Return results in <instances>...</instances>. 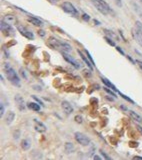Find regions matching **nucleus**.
Here are the masks:
<instances>
[{"label":"nucleus","mask_w":142,"mask_h":160,"mask_svg":"<svg viewBox=\"0 0 142 160\" xmlns=\"http://www.w3.org/2000/svg\"><path fill=\"white\" fill-rule=\"evenodd\" d=\"M4 72H5V75H6L7 79L10 81L11 84H13L14 86H20V79H19L18 75H17L16 71L13 69L12 67L10 66L9 64L5 63L4 64Z\"/></svg>","instance_id":"obj_1"},{"label":"nucleus","mask_w":142,"mask_h":160,"mask_svg":"<svg viewBox=\"0 0 142 160\" xmlns=\"http://www.w3.org/2000/svg\"><path fill=\"white\" fill-rule=\"evenodd\" d=\"M92 3V5L97 9L99 12L103 15H108V14H113V10L111 7L109 6V4L104 0H89Z\"/></svg>","instance_id":"obj_2"},{"label":"nucleus","mask_w":142,"mask_h":160,"mask_svg":"<svg viewBox=\"0 0 142 160\" xmlns=\"http://www.w3.org/2000/svg\"><path fill=\"white\" fill-rule=\"evenodd\" d=\"M61 8L64 12L70 14V15H72V16H77L78 15L77 9H76L74 5H73L72 3H70V2H67V1L63 2V3L61 4Z\"/></svg>","instance_id":"obj_3"},{"label":"nucleus","mask_w":142,"mask_h":160,"mask_svg":"<svg viewBox=\"0 0 142 160\" xmlns=\"http://www.w3.org/2000/svg\"><path fill=\"white\" fill-rule=\"evenodd\" d=\"M0 28H1V31L6 36H14V35H15V30H14V28L11 26V24L7 23L5 20L1 21V25H0Z\"/></svg>","instance_id":"obj_4"},{"label":"nucleus","mask_w":142,"mask_h":160,"mask_svg":"<svg viewBox=\"0 0 142 160\" xmlns=\"http://www.w3.org/2000/svg\"><path fill=\"white\" fill-rule=\"evenodd\" d=\"M75 140L78 142L79 144L83 145V146H88L90 144V139L85 135V134L81 133V132H75L74 134Z\"/></svg>","instance_id":"obj_5"},{"label":"nucleus","mask_w":142,"mask_h":160,"mask_svg":"<svg viewBox=\"0 0 142 160\" xmlns=\"http://www.w3.org/2000/svg\"><path fill=\"white\" fill-rule=\"evenodd\" d=\"M17 29H18L19 33H21V35L24 36L25 38H27V39H29V40L34 39L33 33L31 32L30 30H28L25 26H22L21 24H18V25H17Z\"/></svg>","instance_id":"obj_6"},{"label":"nucleus","mask_w":142,"mask_h":160,"mask_svg":"<svg viewBox=\"0 0 142 160\" xmlns=\"http://www.w3.org/2000/svg\"><path fill=\"white\" fill-rule=\"evenodd\" d=\"M60 42L61 41H59L58 39H56L55 37H50V38L47 40V45L51 48V49L57 50V49H60Z\"/></svg>","instance_id":"obj_7"},{"label":"nucleus","mask_w":142,"mask_h":160,"mask_svg":"<svg viewBox=\"0 0 142 160\" xmlns=\"http://www.w3.org/2000/svg\"><path fill=\"white\" fill-rule=\"evenodd\" d=\"M14 100H15L17 108H18L20 111H24L25 108H26V105H25V101H24L23 97H22L21 95H19V94H17V95L15 96V98H14Z\"/></svg>","instance_id":"obj_8"},{"label":"nucleus","mask_w":142,"mask_h":160,"mask_svg":"<svg viewBox=\"0 0 142 160\" xmlns=\"http://www.w3.org/2000/svg\"><path fill=\"white\" fill-rule=\"evenodd\" d=\"M62 56H63V58L65 59V61H67L68 63H70L71 65H73V66H74L76 69H78V68L80 67V66H79V64H78V62L76 61V60L73 58L72 56H70L67 52H63V53H62Z\"/></svg>","instance_id":"obj_9"},{"label":"nucleus","mask_w":142,"mask_h":160,"mask_svg":"<svg viewBox=\"0 0 142 160\" xmlns=\"http://www.w3.org/2000/svg\"><path fill=\"white\" fill-rule=\"evenodd\" d=\"M61 107H62V109H63L64 113L67 114V115H70V114L73 112L72 105H71L68 101H66V100H64V101L61 102Z\"/></svg>","instance_id":"obj_10"},{"label":"nucleus","mask_w":142,"mask_h":160,"mask_svg":"<svg viewBox=\"0 0 142 160\" xmlns=\"http://www.w3.org/2000/svg\"><path fill=\"white\" fill-rule=\"evenodd\" d=\"M131 35H132V37H133V39H134L135 41L137 42V43L142 47V35H141L140 33H139V31L136 29L135 27L132 28V30H131Z\"/></svg>","instance_id":"obj_11"},{"label":"nucleus","mask_w":142,"mask_h":160,"mask_svg":"<svg viewBox=\"0 0 142 160\" xmlns=\"http://www.w3.org/2000/svg\"><path fill=\"white\" fill-rule=\"evenodd\" d=\"M77 52H78L79 55H80V57L82 58V60H83V61L85 62V64H86L87 66L89 67V69H90V70H93V64L91 63V61H90V60L88 59V57L86 56V54L83 53V52H81L80 50H78Z\"/></svg>","instance_id":"obj_12"},{"label":"nucleus","mask_w":142,"mask_h":160,"mask_svg":"<svg viewBox=\"0 0 142 160\" xmlns=\"http://www.w3.org/2000/svg\"><path fill=\"white\" fill-rule=\"evenodd\" d=\"M101 80H102V82L104 83V85L106 87H109L110 89H112V90H114L115 92H118V90H117V88H116V86L114 84L112 83V82H110L108 79L107 78H104V77H101Z\"/></svg>","instance_id":"obj_13"},{"label":"nucleus","mask_w":142,"mask_h":160,"mask_svg":"<svg viewBox=\"0 0 142 160\" xmlns=\"http://www.w3.org/2000/svg\"><path fill=\"white\" fill-rule=\"evenodd\" d=\"M28 21H29L31 24L35 25V26H42V25H43V22H42L40 19H38L37 17H33V16L28 17Z\"/></svg>","instance_id":"obj_14"},{"label":"nucleus","mask_w":142,"mask_h":160,"mask_svg":"<svg viewBox=\"0 0 142 160\" xmlns=\"http://www.w3.org/2000/svg\"><path fill=\"white\" fill-rule=\"evenodd\" d=\"M34 122H35V129L38 131V132H45L46 131V126L42 123V122L38 121V120H34Z\"/></svg>","instance_id":"obj_15"},{"label":"nucleus","mask_w":142,"mask_h":160,"mask_svg":"<svg viewBox=\"0 0 142 160\" xmlns=\"http://www.w3.org/2000/svg\"><path fill=\"white\" fill-rule=\"evenodd\" d=\"M14 118H15V113L13 111H10V112L7 113V115L5 116V123L7 125H10L13 122Z\"/></svg>","instance_id":"obj_16"},{"label":"nucleus","mask_w":142,"mask_h":160,"mask_svg":"<svg viewBox=\"0 0 142 160\" xmlns=\"http://www.w3.org/2000/svg\"><path fill=\"white\" fill-rule=\"evenodd\" d=\"M60 49L62 51H64V52H70L71 49H72V47H71V45H69L68 43H66V42H63L61 41L60 42Z\"/></svg>","instance_id":"obj_17"},{"label":"nucleus","mask_w":142,"mask_h":160,"mask_svg":"<svg viewBox=\"0 0 142 160\" xmlns=\"http://www.w3.org/2000/svg\"><path fill=\"white\" fill-rule=\"evenodd\" d=\"M129 115L131 116V118H132V119H134L135 121H137V122H142V118H141V116L139 115V114L136 113L135 111H133V110H129Z\"/></svg>","instance_id":"obj_18"},{"label":"nucleus","mask_w":142,"mask_h":160,"mask_svg":"<svg viewBox=\"0 0 142 160\" xmlns=\"http://www.w3.org/2000/svg\"><path fill=\"white\" fill-rule=\"evenodd\" d=\"M104 33L106 36L110 37V38H112L113 40H115V41H118V37L115 35V33L113 32V31L109 30V29H104Z\"/></svg>","instance_id":"obj_19"},{"label":"nucleus","mask_w":142,"mask_h":160,"mask_svg":"<svg viewBox=\"0 0 142 160\" xmlns=\"http://www.w3.org/2000/svg\"><path fill=\"white\" fill-rule=\"evenodd\" d=\"M27 106L29 107L31 110H34V111H39V110H40V104L35 103V102H30V103L27 104Z\"/></svg>","instance_id":"obj_20"},{"label":"nucleus","mask_w":142,"mask_h":160,"mask_svg":"<svg viewBox=\"0 0 142 160\" xmlns=\"http://www.w3.org/2000/svg\"><path fill=\"white\" fill-rule=\"evenodd\" d=\"M65 152L67 154H70L73 152V150H74V146H73L72 143H70V142H67V143H65Z\"/></svg>","instance_id":"obj_21"},{"label":"nucleus","mask_w":142,"mask_h":160,"mask_svg":"<svg viewBox=\"0 0 142 160\" xmlns=\"http://www.w3.org/2000/svg\"><path fill=\"white\" fill-rule=\"evenodd\" d=\"M31 146V144H30V141L28 139H24V140H22V142H21V147H22V149L23 150H28L30 148Z\"/></svg>","instance_id":"obj_22"},{"label":"nucleus","mask_w":142,"mask_h":160,"mask_svg":"<svg viewBox=\"0 0 142 160\" xmlns=\"http://www.w3.org/2000/svg\"><path fill=\"white\" fill-rule=\"evenodd\" d=\"M134 27L139 31V33L142 35V23H141V22L140 21H136L135 24H134Z\"/></svg>","instance_id":"obj_23"},{"label":"nucleus","mask_w":142,"mask_h":160,"mask_svg":"<svg viewBox=\"0 0 142 160\" xmlns=\"http://www.w3.org/2000/svg\"><path fill=\"white\" fill-rule=\"evenodd\" d=\"M118 93H119V95H120L121 97H123V98H124V99H125V100H127V101H129V102H130V103L134 104V101H133V100H132L131 98H130V97H128V96H126V95H124V94H123V93H121V92H118Z\"/></svg>","instance_id":"obj_24"},{"label":"nucleus","mask_w":142,"mask_h":160,"mask_svg":"<svg viewBox=\"0 0 142 160\" xmlns=\"http://www.w3.org/2000/svg\"><path fill=\"white\" fill-rule=\"evenodd\" d=\"M105 40H106V42H107V43H108L109 45H111V46H115V42L113 41L112 38H110V37L106 36V37H105Z\"/></svg>","instance_id":"obj_25"},{"label":"nucleus","mask_w":142,"mask_h":160,"mask_svg":"<svg viewBox=\"0 0 142 160\" xmlns=\"http://www.w3.org/2000/svg\"><path fill=\"white\" fill-rule=\"evenodd\" d=\"M84 53H85V54H86V56L88 57V59H89V60H90V61H91V63H92L93 65H95V62H94V60H93V58H92V57H91V55H90V53H89V52H88V51H87V50H84Z\"/></svg>","instance_id":"obj_26"},{"label":"nucleus","mask_w":142,"mask_h":160,"mask_svg":"<svg viewBox=\"0 0 142 160\" xmlns=\"http://www.w3.org/2000/svg\"><path fill=\"white\" fill-rule=\"evenodd\" d=\"M104 90L106 91V92H108V93L110 94V95H112L113 97H116V94H115L114 92H113V91H114V90H110V88H109V87H104Z\"/></svg>","instance_id":"obj_27"},{"label":"nucleus","mask_w":142,"mask_h":160,"mask_svg":"<svg viewBox=\"0 0 142 160\" xmlns=\"http://www.w3.org/2000/svg\"><path fill=\"white\" fill-rule=\"evenodd\" d=\"M99 151H100V153L102 154V156H103L105 159H108V160H110V159H111V157H110V156H108V155H107V154H106V152H104V150H102V149H100V150H99Z\"/></svg>","instance_id":"obj_28"},{"label":"nucleus","mask_w":142,"mask_h":160,"mask_svg":"<svg viewBox=\"0 0 142 160\" xmlns=\"http://www.w3.org/2000/svg\"><path fill=\"white\" fill-rule=\"evenodd\" d=\"M82 18H83L85 21H89V20H90V16L87 15V14L83 13V14H82Z\"/></svg>","instance_id":"obj_29"},{"label":"nucleus","mask_w":142,"mask_h":160,"mask_svg":"<svg viewBox=\"0 0 142 160\" xmlns=\"http://www.w3.org/2000/svg\"><path fill=\"white\" fill-rule=\"evenodd\" d=\"M4 105L3 104H1L0 105V116H3V114H4Z\"/></svg>","instance_id":"obj_30"},{"label":"nucleus","mask_w":142,"mask_h":160,"mask_svg":"<svg viewBox=\"0 0 142 160\" xmlns=\"http://www.w3.org/2000/svg\"><path fill=\"white\" fill-rule=\"evenodd\" d=\"M75 121L77 122V123H82V117L81 116H75Z\"/></svg>","instance_id":"obj_31"},{"label":"nucleus","mask_w":142,"mask_h":160,"mask_svg":"<svg viewBox=\"0 0 142 160\" xmlns=\"http://www.w3.org/2000/svg\"><path fill=\"white\" fill-rule=\"evenodd\" d=\"M19 135H20V132H19V131H18V132H17V131H15V132H14V139H18L19 138Z\"/></svg>","instance_id":"obj_32"},{"label":"nucleus","mask_w":142,"mask_h":160,"mask_svg":"<svg viewBox=\"0 0 142 160\" xmlns=\"http://www.w3.org/2000/svg\"><path fill=\"white\" fill-rule=\"evenodd\" d=\"M113 1L115 2L117 6H121V5H122V0H113Z\"/></svg>","instance_id":"obj_33"},{"label":"nucleus","mask_w":142,"mask_h":160,"mask_svg":"<svg viewBox=\"0 0 142 160\" xmlns=\"http://www.w3.org/2000/svg\"><path fill=\"white\" fill-rule=\"evenodd\" d=\"M136 64H137L139 66V68L142 70V61H141V60H136Z\"/></svg>","instance_id":"obj_34"},{"label":"nucleus","mask_w":142,"mask_h":160,"mask_svg":"<svg viewBox=\"0 0 142 160\" xmlns=\"http://www.w3.org/2000/svg\"><path fill=\"white\" fill-rule=\"evenodd\" d=\"M38 34H39V36L44 37V36H45V31H44V30H39V31H38Z\"/></svg>","instance_id":"obj_35"},{"label":"nucleus","mask_w":142,"mask_h":160,"mask_svg":"<svg viewBox=\"0 0 142 160\" xmlns=\"http://www.w3.org/2000/svg\"><path fill=\"white\" fill-rule=\"evenodd\" d=\"M20 72H21V75L23 78H27V75H26V73L24 72V70L23 69H20Z\"/></svg>","instance_id":"obj_36"},{"label":"nucleus","mask_w":142,"mask_h":160,"mask_svg":"<svg viewBox=\"0 0 142 160\" xmlns=\"http://www.w3.org/2000/svg\"><path fill=\"white\" fill-rule=\"evenodd\" d=\"M116 49H117V50H118V52H120V53L122 54V55H125V54H124V52H123V50H122L120 47H116Z\"/></svg>","instance_id":"obj_37"},{"label":"nucleus","mask_w":142,"mask_h":160,"mask_svg":"<svg viewBox=\"0 0 142 160\" xmlns=\"http://www.w3.org/2000/svg\"><path fill=\"white\" fill-rule=\"evenodd\" d=\"M93 159H95V160H100L101 157L98 156V155H94V156H93Z\"/></svg>","instance_id":"obj_38"},{"label":"nucleus","mask_w":142,"mask_h":160,"mask_svg":"<svg viewBox=\"0 0 142 160\" xmlns=\"http://www.w3.org/2000/svg\"><path fill=\"white\" fill-rule=\"evenodd\" d=\"M133 159H140V160H142V157L141 156H134V157H133Z\"/></svg>","instance_id":"obj_39"},{"label":"nucleus","mask_w":142,"mask_h":160,"mask_svg":"<svg viewBox=\"0 0 142 160\" xmlns=\"http://www.w3.org/2000/svg\"><path fill=\"white\" fill-rule=\"evenodd\" d=\"M137 129H138V131H140L141 134H142V127L139 126V125H137Z\"/></svg>","instance_id":"obj_40"},{"label":"nucleus","mask_w":142,"mask_h":160,"mask_svg":"<svg viewBox=\"0 0 142 160\" xmlns=\"http://www.w3.org/2000/svg\"><path fill=\"white\" fill-rule=\"evenodd\" d=\"M127 58H128V60H130V61H131L132 63H133V60H132V58H131V57H130V56H127Z\"/></svg>","instance_id":"obj_41"},{"label":"nucleus","mask_w":142,"mask_h":160,"mask_svg":"<svg viewBox=\"0 0 142 160\" xmlns=\"http://www.w3.org/2000/svg\"><path fill=\"white\" fill-rule=\"evenodd\" d=\"M48 1H50V2H56V1H58V0H48Z\"/></svg>","instance_id":"obj_42"},{"label":"nucleus","mask_w":142,"mask_h":160,"mask_svg":"<svg viewBox=\"0 0 142 160\" xmlns=\"http://www.w3.org/2000/svg\"><path fill=\"white\" fill-rule=\"evenodd\" d=\"M94 23L95 24H99V21H97V20H94Z\"/></svg>","instance_id":"obj_43"},{"label":"nucleus","mask_w":142,"mask_h":160,"mask_svg":"<svg viewBox=\"0 0 142 160\" xmlns=\"http://www.w3.org/2000/svg\"><path fill=\"white\" fill-rule=\"evenodd\" d=\"M138 1H140V2H141V3H142V0H138Z\"/></svg>","instance_id":"obj_44"}]
</instances>
